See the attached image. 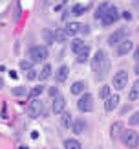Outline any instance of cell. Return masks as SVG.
Instances as JSON below:
<instances>
[{
    "label": "cell",
    "instance_id": "cell-14",
    "mask_svg": "<svg viewBox=\"0 0 139 149\" xmlns=\"http://www.w3.org/2000/svg\"><path fill=\"white\" fill-rule=\"evenodd\" d=\"M72 129H73V133L75 134H83L84 131H86V122L83 118H79V120H73V125H72Z\"/></svg>",
    "mask_w": 139,
    "mask_h": 149
},
{
    "label": "cell",
    "instance_id": "cell-37",
    "mask_svg": "<svg viewBox=\"0 0 139 149\" xmlns=\"http://www.w3.org/2000/svg\"><path fill=\"white\" fill-rule=\"evenodd\" d=\"M4 70H6V68H4V66H0V74H2V72H4Z\"/></svg>",
    "mask_w": 139,
    "mask_h": 149
},
{
    "label": "cell",
    "instance_id": "cell-33",
    "mask_svg": "<svg viewBox=\"0 0 139 149\" xmlns=\"http://www.w3.org/2000/svg\"><path fill=\"white\" fill-rule=\"evenodd\" d=\"M20 68H24V70H31V63L30 61H20Z\"/></svg>",
    "mask_w": 139,
    "mask_h": 149
},
{
    "label": "cell",
    "instance_id": "cell-4",
    "mask_svg": "<svg viewBox=\"0 0 139 149\" xmlns=\"http://www.w3.org/2000/svg\"><path fill=\"white\" fill-rule=\"evenodd\" d=\"M126 83H128V72H126V70H119L112 77V85H114L115 90H123L126 87Z\"/></svg>",
    "mask_w": 139,
    "mask_h": 149
},
{
    "label": "cell",
    "instance_id": "cell-30",
    "mask_svg": "<svg viewBox=\"0 0 139 149\" xmlns=\"http://www.w3.org/2000/svg\"><path fill=\"white\" fill-rule=\"evenodd\" d=\"M64 39H66V33L64 31H55V41L64 42Z\"/></svg>",
    "mask_w": 139,
    "mask_h": 149
},
{
    "label": "cell",
    "instance_id": "cell-7",
    "mask_svg": "<svg viewBox=\"0 0 139 149\" xmlns=\"http://www.w3.org/2000/svg\"><path fill=\"white\" fill-rule=\"evenodd\" d=\"M44 111V103L42 101H39V100H31L30 101V105H28V116L30 118H39L40 114H42Z\"/></svg>",
    "mask_w": 139,
    "mask_h": 149
},
{
    "label": "cell",
    "instance_id": "cell-8",
    "mask_svg": "<svg viewBox=\"0 0 139 149\" xmlns=\"http://www.w3.org/2000/svg\"><path fill=\"white\" fill-rule=\"evenodd\" d=\"M126 35H128V33H126V30H123V28H121V30L114 31L112 35L108 37V44H110V46H117V44H121V42L126 39Z\"/></svg>",
    "mask_w": 139,
    "mask_h": 149
},
{
    "label": "cell",
    "instance_id": "cell-1",
    "mask_svg": "<svg viewBox=\"0 0 139 149\" xmlns=\"http://www.w3.org/2000/svg\"><path fill=\"white\" fill-rule=\"evenodd\" d=\"M110 68V63H108V57H106V52H95L94 59H92V70H94L97 76H103V74H106Z\"/></svg>",
    "mask_w": 139,
    "mask_h": 149
},
{
    "label": "cell",
    "instance_id": "cell-22",
    "mask_svg": "<svg viewBox=\"0 0 139 149\" xmlns=\"http://www.w3.org/2000/svg\"><path fill=\"white\" fill-rule=\"evenodd\" d=\"M110 134H112V138H117L119 134H123V127H121V122H115L112 125V129H110Z\"/></svg>",
    "mask_w": 139,
    "mask_h": 149
},
{
    "label": "cell",
    "instance_id": "cell-5",
    "mask_svg": "<svg viewBox=\"0 0 139 149\" xmlns=\"http://www.w3.org/2000/svg\"><path fill=\"white\" fill-rule=\"evenodd\" d=\"M46 57H48V48H44V46H33V48H30V59L33 63L46 61Z\"/></svg>",
    "mask_w": 139,
    "mask_h": 149
},
{
    "label": "cell",
    "instance_id": "cell-11",
    "mask_svg": "<svg viewBox=\"0 0 139 149\" xmlns=\"http://www.w3.org/2000/svg\"><path fill=\"white\" fill-rule=\"evenodd\" d=\"M132 48H134V44H132V41H123L121 44H117V48H115V52H117L119 57H123L126 54H130Z\"/></svg>",
    "mask_w": 139,
    "mask_h": 149
},
{
    "label": "cell",
    "instance_id": "cell-24",
    "mask_svg": "<svg viewBox=\"0 0 139 149\" xmlns=\"http://www.w3.org/2000/svg\"><path fill=\"white\" fill-rule=\"evenodd\" d=\"M88 57H90V46H84V50L81 52V54H77V63L88 61Z\"/></svg>",
    "mask_w": 139,
    "mask_h": 149
},
{
    "label": "cell",
    "instance_id": "cell-3",
    "mask_svg": "<svg viewBox=\"0 0 139 149\" xmlns=\"http://www.w3.org/2000/svg\"><path fill=\"white\" fill-rule=\"evenodd\" d=\"M77 107H79L81 112H92V111H94V96H92L90 92H84L79 98Z\"/></svg>",
    "mask_w": 139,
    "mask_h": 149
},
{
    "label": "cell",
    "instance_id": "cell-36",
    "mask_svg": "<svg viewBox=\"0 0 139 149\" xmlns=\"http://www.w3.org/2000/svg\"><path fill=\"white\" fill-rule=\"evenodd\" d=\"M2 87H4V79L0 77V88H2Z\"/></svg>",
    "mask_w": 139,
    "mask_h": 149
},
{
    "label": "cell",
    "instance_id": "cell-16",
    "mask_svg": "<svg viewBox=\"0 0 139 149\" xmlns=\"http://www.w3.org/2000/svg\"><path fill=\"white\" fill-rule=\"evenodd\" d=\"M84 46H86V44H84V41H83V39H79V37L72 41V52H73L75 55H77V54H81V52L84 50Z\"/></svg>",
    "mask_w": 139,
    "mask_h": 149
},
{
    "label": "cell",
    "instance_id": "cell-27",
    "mask_svg": "<svg viewBox=\"0 0 139 149\" xmlns=\"http://www.w3.org/2000/svg\"><path fill=\"white\" fill-rule=\"evenodd\" d=\"M26 92H28V90L24 87H15L13 90H11V94H13V96H19V98H20V96H26Z\"/></svg>",
    "mask_w": 139,
    "mask_h": 149
},
{
    "label": "cell",
    "instance_id": "cell-9",
    "mask_svg": "<svg viewBox=\"0 0 139 149\" xmlns=\"http://www.w3.org/2000/svg\"><path fill=\"white\" fill-rule=\"evenodd\" d=\"M117 105H119V94H112L108 100H104V111H106V112L115 111Z\"/></svg>",
    "mask_w": 139,
    "mask_h": 149
},
{
    "label": "cell",
    "instance_id": "cell-32",
    "mask_svg": "<svg viewBox=\"0 0 139 149\" xmlns=\"http://www.w3.org/2000/svg\"><path fill=\"white\" fill-rule=\"evenodd\" d=\"M48 94H50V96H51V98H53V100H55V98H57V96H59V88H57V87H51V88L48 90Z\"/></svg>",
    "mask_w": 139,
    "mask_h": 149
},
{
    "label": "cell",
    "instance_id": "cell-13",
    "mask_svg": "<svg viewBox=\"0 0 139 149\" xmlns=\"http://www.w3.org/2000/svg\"><path fill=\"white\" fill-rule=\"evenodd\" d=\"M70 90H72L73 96H83L86 92V83L84 81H75L72 87H70Z\"/></svg>",
    "mask_w": 139,
    "mask_h": 149
},
{
    "label": "cell",
    "instance_id": "cell-10",
    "mask_svg": "<svg viewBox=\"0 0 139 149\" xmlns=\"http://www.w3.org/2000/svg\"><path fill=\"white\" fill-rule=\"evenodd\" d=\"M64 107H66V100H64V96L59 94L53 100V107H51V111H53L55 114H62V112H64Z\"/></svg>",
    "mask_w": 139,
    "mask_h": 149
},
{
    "label": "cell",
    "instance_id": "cell-17",
    "mask_svg": "<svg viewBox=\"0 0 139 149\" xmlns=\"http://www.w3.org/2000/svg\"><path fill=\"white\" fill-rule=\"evenodd\" d=\"M61 125H62V127H64V129H70V127H72V125H73V122H72V114H70V112H62V116H61Z\"/></svg>",
    "mask_w": 139,
    "mask_h": 149
},
{
    "label": "cell",
    "instance_id": "cell-2",
    "mask_svg": "<svg viewBox=\"0 0 139 149\" xmlns=\"http://www.w3.org/2000/svg\"><path fill=\"white\" fill-rule=\"evenodd\" d=\"M121 140H123V144L128 147V149H136L139 146V133L137 131H123V134H121Z\"/></svg>",
    "mask_w": 139,
    "mask_h": 149
},
{
    "label": "cell",
    "instance_id": "cell-21",
    "mask_svg": "<svg viewBox=\"0 0 139 149\" xmlns=\"http://www.w3.org/2000/svg\"><path fill=\"white\" fill-rule=\"evenodd\" d=\"M64 149H83L79 140L75 138H70V140H64Z\"/></svg>",
    "mask_w": 139,
    "mask_h": 149
},
{
    "label": "cell",
    "instance_id": "cell-12",
    "mask_svg": "<svg viewBox=\"0 0 139 149\" xmlns=\"http://www.w3.org/2000/svg\"><path fill=\"white\" fill-rule=\"evenodd\" d=\"M68 74H70V68L66 65H62L57 68V72H55V79H57V83H64L66 79H68Z\"/></svg>",
    "mask_w": 139,
    "mask_h": 149
},
{
    "label": "cell",
    "instance_id": "cell-20",
    "mask_svg": "<svg viewBox=\"0 0 139 149\" xmlns=\"http://www.w3.org/2000/svg\"><path fill=\"white\" fill-rule=\"evenodd\" d=\"M110 6H112V4H110V2H103L101 6H99V8H97V11H95V19H103V17H104V13H106V11H108V8H110Z\"/></svg>",
    "mask_w": 139,
    "mask_h": 149
},
{
    "label": "cell",
    "instance_id": "cell-28",
    "mask_svg": "<svg viewBox=\"0 0 139 149\" xmlns=\"http://www.w3.org/2000/svg\"><path fill=\"white\" fill-rule=\"evenodd\" d=\"M88 8H90V4H84V6H77V8H73V13H75V15H81L83 11H86Z\"/></svg>",
    "mask_w": 139,
    "mask_h": 149
},
{
    "label": "cell",
    "instance_id": "cell-31",
    "mask_svg": "<svg viewBox=\"0 0 139 149\" xmlns=\"http://www.w3.org/2000/svg\"><path fill=\"white\" fill-rule=\"evenodd\" d=\"M26 76H28V79H30V81H33V79H39L37 72H35L33 68H31V70H28V74H26Z\"/></svg>",
    "mask_w": 139,
    "mask_h": 149
},
{
    "label": "cell",
    "instance_id": "cell-35",
    "mask_svg": "<svg viewBox=\"0 0 139 149\" xmlns=\"http://www.w3.org/2000/svg\"><path fill=\"white\" fill-rule=\"evenodd\" d=\"M134 70H136V74H137V76H139V61L136 63V66H134Z\"/></svg>",
    "mask_w": 139,
    "mask_h": 149
},
{
    "label": "cell",
    "instance_id": "cell-29",
    "mask_svg": "<svg viewBox=\"0 0 139 149\" xmlns=\"http://www.w3.org/2000/svg\"><path fill=\"white\" fill-rule=\"evenodd\" d=\"M128 123L130 125H139V112H134L130 116V120H128Z\"/></svg>",
    "mask_w": 139,
    "mask_h": 149
},
{
    "label": "cell",
    "instance_id": "cell-25",
    "mask_svg": "<svg viewBox=\"0 0 139 149\" xmlns=\"http://www.w3.org/2000/svg\"><path fill=\"white\" fill-rule=\"evenodd\" d=\"M99 96H101V100H108L110 96H112V94H110V87H108V85H103V87L99 88Z\"/></svg>",
    "mask_w": 139,
    "mask_h": 149
},
{
    "label": "cell",
    "instance_id": "cell-18",
    "mask_svg": "<svg viewBox=\"0 0 139 149\" xmlns=\"http://www.w3.org/2000/svg\"><path fill=\"white\" fill-rule=\"evenodd\" d=\"M50 77H51V65H48V63H46L44 68H42V70H40V74H39V79H40V81H46V79H50Z\"/></svg>",
    "mask_w": 139,
    "mask_h": 149
},
{
    "label": "cell",
    "instance_id": "cell-15",
    "mask_svg": "<svg viewBox=\"0 0 139 149\" xmlns=\"http://www.w3.org/2000/svg\"><path fill=\"white\" fill-rule=\"evenodd\" d=\"M81 31V24H79V22H68V24H66V28H64V33H66V35H75V33H79Z\"/></svg>",
    "mask_w": 139,
    "mask_h": 149
},
{
    "label": "cell",
    "instance_id": "cell-34",
    "mask_svg": "<svg viewBox=\"0 0 139 149\" xmlns=\"http://www.w3.org/2000/svg\"><path fill=\"white\" fill-rule=\"evenodd\" d=\"M134 59H136V63L139 61V46L136 48V52H134Z\"/></svg>",
    "mask_w": 139,
    "mask_h": 149
},
{
    "label": "cell",
    "instance_id": "cell-19",
    "mask_svg": "<svg viewBox=\"0 0 139 149\" xmlns=\"http://www.w3.org/2000/svg\"><path fill=\"white\" fill-rule=\"evenodd\" d=\"M128 100L130 101H136V100H139V79L132 85V90L128 92Z\"/></svg>",
    "mask_w": 139,
    "mask_h": 149
},
{
    "label": "cell",
    "instance_id": "cell-6",
    "mask_svg": "<svg viewBox=\"0 0 139 149\" xmlns=\"http://www.w3.org/2000/svg\"><path fill=\"white\" fill-rule=\"evenodd\" d=\"M117 19H119L117 8H115V6H110L108 11L104 13V17L101 19V22H103V26H112V24H115V22H117Z\"/></svg>",
    "mask_w": 139,
    "mask_h": 149
},
{
    "label": "cell",
    "instance_id": "cell-23",
    "mask_svg": "<svg viewBox=\"0 0 139 149\" xmlns=\"http://www.w3.org/2000/svg\"><path fill=\"white\" fill-rule=\"evenodd\" d=\"M42 37H44L46 44H51V42L55 41V31H51V30H48V28H44V31H42Z\"/></svg>",
    "mask_w": 139,
    "mask_h": 149
},
{
    "label": "cell",
    "instance_id": "cell-26",
    "mask_svg": "<svg viewBox=\"0 0 139 149\" xmlns=\"http://www.w3.org/2000/svg\"><path fill=\"white\" fill-rule=\"evenodd\" d=\"M42 92H44V87H42V85H39V87H35L33 90H30V98L37 100V98H39V96L42 94Z\"/></svg>",
    "mask_w": 139,
    "mask_h": 149
}]
</instances>
